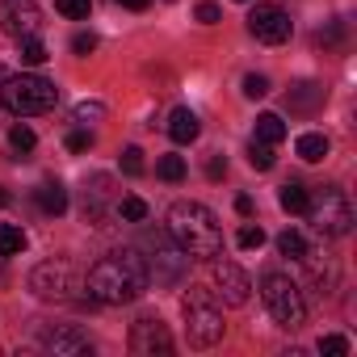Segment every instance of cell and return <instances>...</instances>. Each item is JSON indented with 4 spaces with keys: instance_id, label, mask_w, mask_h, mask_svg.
<instances>
[{
    "instance_id": "15",
    "label": "cell",
    "mask_w": 357,
    "mask_h": 357,
    "mask_svg": "<svg viewBox=\"0 0 357 357\" xmlns=\"http://www.w3.org/2000/svg\"><path fill=\"white\" fill-rule=\"evenodd\" d=\"M105 202H109V176H93V185L84 190V223L101 227L105 223Z\"/></svg>"
},
{
    "instance_id": "29",
    "label": "cell",
    "mask_w": 357,
    "mask_h": 357,
    "mask_svg": "<svg viewBox=\"0 0 357 357\" xmlns=\"http://www.w3.org/2000/svg\"><path fill=\"white\" fill-rule=\"evenodd\" d=\"M55 9L68 17V22H84L93 13V0H55Z\"/></svg>"
},
{
    "instance_id": "24",
    "label": "cell",
    "mask_w": 357,
    "mask_h": 357,
    "mask_svg": "<svg viewBox=\"0 0 357 357\" xmlns=\"http://www.w3.org/2000/svg\"><path fill=\"white\" fill-rule=\"evenodd\" d=\"M273 160H278V155H273V143H261V139H252V143H248V164H252L257 172H269V168H273Z\"/></svg>"
},
{
    "instance_id": "1",
    "label": "cell",
    "mask_w": 357,
    "mask_h": 357,
    "mask_svg": "<svg viewBox=\"0 0 357 357\" xmlns=\"http://www.w3.org/2000/svg\"><path fill=\"white\" fill-rule=\"evenodd\" d=\"M147 282L151 278H147V261L139 248H118L89 269V294L93 303H105V307L135 303L147 290Z\"/></svg>"
},
{
    "instance_id": "32",
    "label": "cell",
    "mask_w": 357,
    "mask_h": 357,
    "mask_svg": "<svg viewBox=\"0 0 357 357\" xmlns=\"http://www.w3.org/2000/svg\"><path fill=\"white\" fill-rule=\"evenodd\" d=\"M265 93H269V80H265V76H257V72H248V76H244V97L261 101Z\"/></svg>"
},
{
    "instance_id": "31",
    "label": "cell",
    "mask_w": 357,
    "mask_h": 357,
    "mask_svg": "<svg viewBox=\"0 0 357 357\" xmlns=\"http://www.w3.org/2000/svg\"><path fill=\"white\" fill-rule=\"evenodd\" d=\"M101 118H105V105H101V101H80V105H76V122L89 126V122H101Z\"/></svg>"
},
{
    "instance_id": "42",
    "label": "cell",
    "mask_w": 357,
    "mask_h": 357,
    "mask_svg": "<svg viewBox=\"0 0 357 357\" xmlns=\"http://www.w3.org/2000/svg\"><path fill=\"white\" fill-rule=\"evenodd\" d=\"M236 5H248V0H236Z\"/></svg>"
},
{
    "instance_id": "33",
    "label": "cell",
    "mask_w": 357,
    "mask_h": 357,
    "mask_svg": "<svg viewBox=\"0 0 357 357\" xmlns=\"http://www.w3.org/2000/svg\"><path fill=\"white\" fill-rule=\"evenodd\" d=\"M122 172L126 176H143V151L139 147H126L122 151Z\"/></svg>"
},
{
    "instance_id": "39",
    "label": "cell",
    "mask_w": 357,
    "mask_h": 357,
    "mask_svg": "<svg viewBox=\"0 0 357 357\" xmlns=\"http://www.w3.org/2000/svg\"><path fill=\"white\" fill-rule=\"evenodd\" d=\"M118 5H122V9H130V13H143L151 0H118Z\"/></svg>"
},
{
    "instance_id": "43",
    "label": "cell",
    "mask_w": 357,
    "mask_h": 357,
    "mask_svg": "<svg viewBox=\"0 0 357 357\" xmlns=\"http://www.w3.org/2000/svg\"><path fill=\"white\" fill-rule=\"evenodd\" d=\"M0 80H5V72H0Z\"/></svg>"
},
{
    "instance_id": "13",
    "label": "cell",
    "mask_w": 357,
    "mask_h": 357,
    "mask_svg": "<svg viewBox=\"0 0 357 357\" xmlns=\"http://www.w3.org/2000/svg\"><path fill=\"white\" fill-rule=\"evenodd\" d=\"M43 349L55 353V357H84V353H93V340L76 328H51L43 336Z\"/></svg>"
},
{
    "instance_id": "23",
    "label": "cell",
    "mask_w": 357,
    "mask_h": 357,
    "mask_svg": "<svg viewBox=\"0 0 357 357\" xmlns=\"http://www.w3.org/2000/svg\"><path fill=\"white\" fill-rule=\"evenodd\" d=\"M315 43H319L324 51H340V43H344V22H324V26L315 30Z\"/></svg>"
},
{
    "instance_id": "12",
    "label": "cell",
    "mask_w": 357,
    "mask_h": 357,
    "mask_svg": "<svg viewBox=\"0 0 357 357\" xmlns=\"http://www.w3.org/2000/svg\"><path fill=\"white\" fill-rule=\"evenodd\" d=\"M0 22H5V30L22 43V38H30V34H38V26H43V13H38V5L34 0H0Z\"/></svg>"
},
{
    "instance_id": "14",
    "label": "cell",
    "mask_w": 357,
    "mask_h": 357,
    "mask_svg": "<svg viewBox=\"0 0 357 357\" xmlns=\"http://www.w3.org/2000/svg\"><path fill=\"white\" fill-rule=\"evenodd\" d=\"M324 101H328V89H324V84H315V80H303V84H294V89L286 93L290 114H315Z\"/></svg>"
},
{
    "instance_id": "10",
    "label": "cell",
    "mask_w": 357,
    "mask_h": 357,
    "mask_svg": "<svg viewBox=\"0 0 357 357\" xmlns=\"http://www.w3.org/2000/svg\"><path fill=\"white\" fill-rule=\"evenodd\" d=\"M248 30H252L257 43H265V47H282V43L294 34V22H290V13L278 9V5H257V9L248 13Z\"/></svg>"
},
{
    "instance_id": "18",
    "label": "cell",
    "mask_w": 357,
    "mask_h": 357,
    "mask_svg": "<svg viewBox=\"0 0 357 357\" xmlns=\"http://www.w3.org/2000/svg\"><path fill=\"white\" fill-rule=\"evenodd\" d=\"M294 151H298V160H307V164H319V160L328 155V135H319V130H307V135H298Z\"/></svg>"
},
{
    "instance_id": "30",
    "label": "cell",
    "mask_w": 357,
    "mask_h": 357,
    "mask_svg": "<svg viewBox=\"0 0 357 357\" xmlns=\"http://www.w3.org/2000/svg\"><path fill=\"white\" fill-rule=\"evenodd\" d=\"M236 244H240L244 252H252V248H261V244H265V231H261V227H252V223H244V227H240V236H236Z\"/></svg>"
},
{
    "instance_id": "20",
    "label": "cell",
    "mask_w": 357,
    "mask_h": 357,
    "mask_svg": "<svg viewBox=\"0 0 357 357\" xmlns=\"http://www.w3.org/2000/svg\"><path fill=\"white\" fill-rule=\"evenodd\" d=\"M252 139H261V143H273V147H278V143L286 139V122H282L278 114H261V118H257V135H252Z\"/></svg>"
},
{
    "instance_id": "25",
    "label": "cell",
    "mask_w": 357,
    "mask_h": 357,
    "mask_svg": "<svg viewBox=\"0 0 357 357\" xmlns=\"http://www.w3.org/2000/svg\"><path fill=\"white\" fill-rule=\"evenodd\" d=\"M155 172L164 176V181L176 185V181H185V160H181V155H160V160H155Z\"/></svg>"
},
{
    "instance_id": "3",
    "label": "cell",
    "mask_w": 357,
    "mask_h": 357,
    "mask_svg": "<svg viewBox=\"0 0 357 357\" xmlns=\"http://www.w3.org/2000/svg\"><path fill=\"white\" fill-rule=\"evenodd\" d=\"M55 101H59V89L38 72H22V76L0 80V105L9 114H17V118L47 114V109H55Z\"/></svg>"
},
{
    "instance_id": "2",
    "label": "cell",
    "mask_w": 357,
    "mask_h": 357,
    "mask_svg": "<svg viewBox=\"0 0 357 357\" xmlns=\"http://www.w3.org/2000/svg\"><path fill=\"white\" fill-rule=\"evenodd\" d=\"M164 231L176 240V248L185 257H219V248H223V227H219L215 211L202 202H172Z\"/></svg>"
},
{
    "instance_id": "9",
    "label": "cell",
    "mask_w": 357,
    "mask_h": 357,
    "mask_svg": "<svg viewBox=\"0 0 357 357\" xmlns=\"http://www.w3.org/2000/svg\"><path fill=\"white\" fill-rule=\"evenodd\" d=\"M126 344H130L135 357H155V353L164 357V353H172V336H168V324H164L160 315H143V319H135Z\"/></svg>"
},
{
    "instance_id": "11",
    "label": "cell",
    "mask_w": 357,
    "mask_h": 357,
    "mask_svg": "<svg viewBox=\"0 0 357 357\" xmlns=\"http://www.w3.org/2000/svg\"><path fill=\"white\" fill-rule=\"evenodd\" d=\"M211 278H215V294H219L227 307H244V303H248L252 282H248V273H244L236 261H215V265H211Z\"/></svg>"
},
{
    "instance_id": "22",
    "label": "cell",
    "mask_w": 357,
    "mask_h": 357,
    "mask_svg": "<svg viewBox=\"0 0 357 357\" xmlns=\"http://www.w3.org/2000/svg\"><path fill=\"white\" fill-rule=\"evenodd\" d=\"M26 248V231L17 223H0V257H17Z\"/></svg>"
},
{
    "instance_id": "27",
    "label": "cell",
    "mask_w": 357,
    "mask_h": 357,
    "mask_svg": "<svg viewBox=\"0 0 357 357\" xmlns=\"http://www.w3.org/2000/svg\"><path fill=\"white\" fill-rule=\"evenodd\" d=\"M34 143H38V139H34V130H30L26 122H17V126L9 130V147H13L17 155H30V151H34Z\"/></svg>"
},
{
    "instance_id": "41",
    "label": "cell",
    "mask_w": 357,
    "mask_h": 357,
    "mask_svg": "<svg viewBox=\"0 0 357 357\" xmlns=\"http://www.w3.org/2000/svg\"><path fill=\"white\" fill-rule=\"evenodd\" d=\"M5 202H9V194H5V190H0V206H5Z\"/></svg>"
},
{
    "instance_id": "19",
    "label": "cell",
    "mask_w": 357,
    "mask_h": 357,
    "mask_svg": "<svg viewBox=\"0 0 357 357\" xmlns=\"http://www.w3.org/2000/svg\"><path fill=\"white\" fill-rule=\"evenodd\" d=\"M307 198H311V190H307V185H298V181L282 185V194H278V202H282V211H286V215H303V211H307Z\"/></svg>"
},
{
    "instance_id": "4",
    "label": "cell",
    "mask_w": 357,
    "mask_h": 357,
    "mask_svg": "<svg viewBox=\"0 0 357 357\" xmlns=\"http://www.w3.org/2000/svg\"><path fill=\"white\" fill-rule=\"evenodd\" d=\"M303 215L311 219V227H315L324 240H340V236H349V227H353V206H349V198H344L336 185L311 190Z\"/></svg>"
},
{
    "instance_id": "26",
    "label": "cell",
    "mask_w": 357,
    "mask_h": 357,
    "mask_svg": "<svg viewBox=\"0 0 357 357\" xmlns=\"http://www.w3.org/2000/svg\"><path fill=\"white\" fill-rule=\"evenodd\" d=\"M22 63H26V68H43V63H47V47L38 43V34L22 38Z\"/></svg>"
},
{
    "instance_id": "35",
    "label": "cell",
    "mask_w": 357,
    "mask_h": 357,
    "mask_svg": "<svg viewBox=\"0 0 357 357\" xmlns=\"http://www.w3.org/2000/svg\"><path fill=\"white\" fill-rule=\"evenodd\" d=\"M72 51H76V55H93V51H97V34H93V30H80V34L72 38Z\"/></svg>"
},
{
    "instance_id": "21",
    "label": "cell",
    "mask_w": 357,
    "mask_h": 357,
    "mask_svg": "<svg viewBox=\"0 0 357 357\" xmlns=\"http://www.w3.org/2000/svg\"><path fill=\"white\" fill-rule=\"evenodd\" d=\"M278 252H282L286 261H307V257H311V252H307V240H303L298 231H290V227L278 236Z\"/></svg>"
},
{
    "instance_id": "37",
    "label": "cell",
    "mask_w": 357,
    "mask_h": 357,
    "mask_svg": "<svg viewBox=\"0 0 357 357\" xmlns=\"http://www.w3.org/2000/svg\"><path fill=\"white\" fill-rule=\"evenodd\" d=\"M219 17H223L219 5H211V0H202V5H198V22H202V26H215Z\"/></svg>"
},
{
    "instance_id": "40",
    "label": "cell",
    "mask_w": 357,
    "mask_h": 357,
    "mask_svg": "<svg viewBox=\"0 0 357 357\" xmlns=\"http://www.w3.org/2000/svg\"><path fill=\"white\" fill-rule=\"evenodd\" d=\"M236 211L248 219V215H252V198H248V194H240V198H236Z\"/></svg>"
},
{
    "instance_id": "6",
    "label": "cell",
    "mask_w": 357,
    "mask_h": 357,
    "mask_svg": "<svg viewBox=\"0 0 357 357\" xmlns=\"http://www.w3.org/2000/svg\"><path fill=\"white\" fill-rule=\"evenodd\" d=\"M143 244H147V252H151V257H143V261H147V278H155V286H176V282L190 273V257L176 248V240H172L168 231H147Z\"/></svg>"
},
{
    "instance_id": "5",
    "label": "cell",
    "mask_w": 357,
    "mask_h": 357,
    "mask_svg": "<svg viewBox=\"0 0 357 357\" xmlns=\"http://www.w3.org/2000/svg\"><path fill=\"white\" fill-rule=\"evenodd\" d=\"M261 298H265L269 315L278 319V328H290V332L303 328L307 303H303V290H298L286 273H265V278H261Z\"/></svg>"
},
{
    "instance_id": "34",
    "label": "cell",
    "mask_w": 357,
    "mask_h": 357,
    "mask_svg": "<svg viewBox=\"0 0 357 357\" xmlns=\"http://www.w3.org/2000/svg\"><path fill=\"white\" fill-rule=\"evenodd\" d=\"M319 353H324V357H344V353H349V340H344V336H324V340H319Z\"/></svg>"
},
{
    "instance_id": "16",
    "label": "cell",
    "mask_w": 357,
    "mask_h": 357,
    "mask_svg": "<svg viewBox=\"0 0 357 357\" xmlns=\"http://www.w3.org/2000/svg\"><path fill=\"white\" fill-rule=\"evenodd\" d=\"M198 130H202V126H198V114H194V109H185V105H176V109H172V118H168V135H172V143H181V147H185V143L198 139Z\"/></svg>"
},
{
    "instance_id": "36",
    "label": "cell",
    "mask_w": 357,
    "mask_h": 357,
    "mask_svg": "<svg viewBox=\"0 0 357 357\" xmlns=\"http://www.w3.org/2000/svg\"><path fill=\"white\" fill-rule=\"evenodd\" d=\"M89 147H93V130H84V126H80V130H72V135H68V151H76V155H80V151H89Z\"/></svg>"
},
{
    "instance_id": "28",
    "label": "cell",
    "mask_w": 357,
    "mask_h": 357,
    "mask_svg": "<svg viewBox=\"0 0 357 357\" xmlns=\"http://www.w3.org/2000/svg\"><path fill=\"white\" fill-rule=\"evenodd\" d=\"M114 211H118L126 223H143V219H147V202H143V198H135V194H130V198H118V206H114Z\"/></svg>"
},
{
    "instance_id": "8",
    "label": "cell",
    "mask_w": 357,
    "mask_h": 357,
    "mask_svg": "<svg viewBox=\"0 0 357 357\" xmlns=\"http://www.w3.org/2000/svg\"><path fill=\"white\" fill-rule=\"evenodd\" d=\"M30 290L43 303H72L76 298V273H72L68 261H43L30 273Z\"/></svg>"
},
{
    "instance_id": "7",
    "label": "cell",
    "mask_w": 357,
    "mask_h": 357,
    "mask_svg": "<svg viewBox=\"0 0 357 357\" xmlns=\"http://www.w3.org/2000/svg\"><path fill=\"white\" fill-rule=\"evenodd\" d=\"M223 311L206 298V294H190L185 298V332H190V344L194 349H211L223 340Z\"/></svg>"
},
{
    "instance_id": "17",
    "label": "cell",
    "mask_w": 357,
    "mask_h": 357,
    "mask_svg": "<svg viewBox=\"0 0 357 357\" xmlns=\"http://www.w3.org/2000/svg\"><path fill=\"white\" fill-rule=\"evenodd\" d=\"M34 202H38L43 215H55V219H59V215L68 211V190H63L59 181H47V185L34 190Z\"/></svg>"
},
{
    "instance_id": "38",
    "label": "cell",
    "mask_w": 357,
    "mask_h": 357,
    "mask_svg": "<svg viewBox=\"0 0 357 357\" xmlns=\"http://www.w3.org/2000/svg\"><path fill=\"white\" fill-rule=\"evenodd\" d=\"M223 172H227V160H223V155H211V164H206V176H211V181H219Z\"/></svg>"
}]
</instances>
